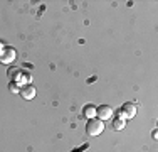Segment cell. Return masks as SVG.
Segmentation results:
<instances>
[{
  "mask_svg": "<svg viewBox=\"0 0 158 152\" xmlns=\"http://www.w3.org/2000/svg\"><path fill=\"white\" fill-rule=\"evenodd\" d=\"M104 130V122H101L99 118H89L88 123H86V134L89 137H98L101 135Z\"/></svg>",
  "mask_w": 158,
  "mask_h": 152,
  "instance_id": "6da1fadb",
  "label": "cell"
},
{
  "mask_svg": "<svg viewBox=\"0 0 158 152\" xmlns=\"http://www.w3.org/2000/svg\"><path fill=\"white\" fill-rule=\"evenodd\" d=\"M15 59H17V51L14 47L5 46V49H3L2 54H0V63L2 64H10V63H14Z\"/></svg>",
  "mask_w": 158,
  "mask_h": 152,
  "instance_id": "7a4b0ae2",
  "label": "cell"
},
{
  "mask_svg": "<svg viewBox=\"0 0 158 152\" xmlns=\"http://www.w3.org/2000/svg\"><path fill=\"white\" fill-rule=\"evenodd\" d=\"M136 115V106L135 103H123L119 108V118H133Z\"/></svg>",
  "mask_w": 158,
  "mask_h": 152,
  "instance_id": "3957f363",
  "label": "cell"
},
{
  "mask_svg": "<svg viewBox=\"0 0 158 152\" xmlns=\"http://www.w3.org/2000/svg\"><path fill=\"white\" fill-rule=\"evenodd\" d=\"M113 117V108L110 105H101L96 106V118H99L101 122H106L108 118Z\"/></svg>",
  "mask_w": 158,
  "mask_h": 152,
  "instance_id": "277c9868",
  "label": "cell"
},
{
  "mask_svg": "<svg viewBox=\"0 0 158 152\" xmlns=\"http://www.w3.org/2000/svg\"><path fill=\"white\" fill-rule=\"evenodd\" d=\"M19 95H20L24 100H32V98H35V88H34L32 85H22Z\"/></svg>",
  "mask_w": 158,
  "mask_h": 152,
  "instance_id": "5b68a950",
  "label": "cell"
},
{
  "mask_svg": "<svg viewBox=\"0 0 158 152\" xmlns=\"http://www.w3.org/2000/svg\"><path fill=\"white\" fill-rule=\"evenodd\" d=\"M82 117H86V118H94V117H96V106L94 105H91V103H89V105H84V106H82Z\"/></svg>",
  "mask_w": 158,
  "mask_h": 152,
  "instance_id": "8992f818",
  "label": "cell"
},
{
  "mask_svg": "<svg viewBox=\"0 0 158 152\" xmlns=\"http://www.w3.org/2000/svg\"><path fill=\"white\" fill-rule=\"evenodd\" d=\"M7 74H9V79L10 81H20V76H22V69L20 68H10L9 71H7Z\"/></svg>",
  "mask_w": 158,
  "mask_h": 152,
  "instance_id": "52a82bcc",
  "label": "cell"
},
{
  "mask_svg": "<svg viewBox=\"0 0 158 152\" xmlns=\"http://www.w3.org/2000/svg\"><path fill=\"white\" fill-rule=\"evenodd\" d=\"M113 128H114V130H123V128H125V120L118 117V118L113 122Z\"/></svg>",
  "mask_w": 158,
  "mask_h": 152,
  "instance_id": "ba28073f",
  "label": "cell"
},
{
  "mask_svg": "<svg viewBox=\"0 0 158 152\" xmlns=\"http://www.w3.org/2000/svg\"><path fill=\"white\" fill-rule=\"evenodd\" d=\"M9 91H10V93H19V91H20V83H17V81H10Z\"/></svg>",
  "mask_w": 158,
  "mask_h": 152,
  "instance_id": "9c48e42d",
  "label": "cell"
},
{
  "mask_svg": "<svg viewBox=\"0 0 158 152\" xmlns=\"http://www.w3.org/2000/svg\"><path fill=\"white\" fill-rule=\"evenodd\" d=\"M3 49H5V44H3L2 41H0V54H2V51H3Z\"/></svg>",
  "mask_w": 158,
  "mask_h": 152,
  "instance_id": "30bf717a",
  "label": "cell"
}]
</instances>
